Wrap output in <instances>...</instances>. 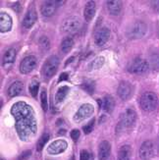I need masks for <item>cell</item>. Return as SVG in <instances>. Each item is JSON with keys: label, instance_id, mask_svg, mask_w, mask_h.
Returning <instances> with one entry per match:
<instances>
[{"label": "cell", "instance_id": "cell-10", "mask_svg": "<svg viewBox=\"0 0 159 160\" xmlns=\"http://www.w3.org/2000/svg\"><path fill=\"white\" fill-rule=\"evenodd\" d=\"M110 38V31L108 28L102 27L96 31L94 34V43L97 46L104 45Z\"/></svg>", "mask_w": 159, "mask_h": 160}, {"label": "cell", "instance_id": "cell-32", "mask_svg": "<svg viewBox=\"0 0 159 160\" xmlns=\"http://www.w3.org/2000/svg\"><path fill=\"white\" fill-rule=\"evenodd\" d=\"M150 66L155 70L159 69V55L154 54L150 57Z\"/></svg>", "mask_w": 159, "mask_h": 160}, {"label": "cell", "instance_id": "cell-29", "mask_svg": "<svg viewBox=\"0 0 159 160\" xmlns=\"http://www.w3.org/2000/svg\"><path fill=\"white\" fill-rule=\"evenodd\" d=\"M30 92L32 94V97H37V92H38V89H39V82L37 80H33L31 83H30Z\"/></svg>", "mask_w": 159, "mask_h": 160}, {"label": "cell", "instance_id": "cell-17", "mask_svg": "<svg viewBox=\"0 0 159 160\" xmlns=\"http://www.w3.org/2000/svg\"><path fill=\"white\" fill-rule=\"evenodd\" d=\"M12 28V18L5 12L0 13V30L1 32H7Z\"/></svg>", "mask_w": 159, "mask_h": 160}, {"label": "cell", "instance_id": "cell-31", "mask_svg": "<svg viewBox=\"0 0 159 160\" xmlns=\"http://www.w3.org/2000/svg\"><path fill=\"white\" fill-rule=\"evenodd\" d=\"M38 43H39V47L43 51L48 50V49H49V47H50V41L46 37H41L39 41H38Z\"/></svg>", "mask_w": 159, "mask_h": 160}, {"label": "cell", "instance_id": "cell-5", "mask_svg": "<svg viewBox=\"0 0 159 160\" xmlns=\"http://www.w3.org/2000/svg\"><path fill=\"white\" fill-rule=\"evenodd\" d=\"M149 64L147 60L142 58H136L128 65V72L131 74L142 75L148 71Z\"/></svg>", "mask_w": 159, "mask_h": 160}, {"label": "cell", "instance_id": "cell-27", "mask_svg": "<svg viewBox=\"0 0 159 160\" xmlns=\"http://www.w3.org/2000/svg\"><path fill=\"white\" fill-rule=\"evenodd\" d=\"M82 88H84V90H86L87 93L92 94L95 89V82H94V81H92V80L85 81L82 83Z\"/></svg>", "mask_w": 159, "mask_h": 160}, {"label": "cell", "instance_id": "cell-41", "mask_svg": "<svg viewBox=\"0 0 159 160\" xmlns=\"http://www.w3.org/2000/svg\"><path fill=\"white\" fill-rule=\"evenodd\" d=\"M47 160H49V159H47Z\"/></svg>", "mask_w": 159, "mask_h": 160}, {"label": "cell", "instance_id": "cell-30", "mask_svg": "<svg viewBox=\"0 0 159 160\" xmlns=\"http://www.w3.org/2000/svg\"><path fill=\"white\" fill-rule=\"evenodd\" d=\"M40 103H41V108H42V110L47 111L48 102H47V93L45 89H42V92L40 93Z\"/></svg>", "mask_w": 159, "mask_h": 160}, {"label": "cell", "instance_id": "cell-34", "mask_svg": "<svg viewBox=\"0 0 159 160\" xmlns=\"http://www.w3.org/2000/svg\"><path fill=\"white\" fill-rule=\"evenodd\" d=\"M31 155H32V150H25L23 153H21V155L18 157V160H27V159H29Z\"/></svg>", "mask_w": 159, "mask_h": 160}, {"label": "cell", "instance_id": "cell-7", "mask_svg": "<svg viewBox=\"0 0 159 160\" xmlns=\"http://www.w3.org/2000/svg\"><path fill=\"white\" fill-rule=\"evenodd\" d=\"M93 106L89 103H86L82 104V105L78 109V111L76 112L75 116H74V121H76L77 123H80L82 121H84L86 119H87L88 117H91L93 114Z\"/></svg>", "mask_w": 159, "mask_h": 160}, {"label": "cell", "instance_id": "cell-19", "mask_svg": "<svg viewBox=\"0 0 159 160\" xmlns=\"http://www.w3.org/2000/svg\"><path fill=\"white\" fill-rule=\"evenodd\" d=\"M15 58H16V49L15 48H9L3 55L2 64L4 68L11 66L14 63V61H15Z\"/></svg>", "mask_w": 159, "mask_h": 160}, {"label": "cell", "instance_id": "cell-11", "mask_svg": "<svg viewBox=\"0 0 159 160\" xmlns=\"http://www.w3.org/2000/svg\"><path fill=\"white\" fill-rule=\"evenodd\" d=\"M154 155V145L151 141L143 142L140 148V156L142 160H148Z\"/></svg>", "mask_w": 159, "mask_h": 160}, {"label": "cell", "instance_id": "cell-24", "mask_svg": "<svg viewBox=\"0 0 159 160\" xmlns=\"http://www.w3.org/2000/svg\"><path fill=\"white\" fill-rule=\"evenodd\" d=\"M69 90H70V88L67 86H63L57 89L56 94H55V101H56V103H60L66 98L67 94L69 93Z\"/></svg>", "mask_w": 159, "mask_h": 160}, {"label": "cell", "instance_id": "cell-33", "mask_svg": "<svg viewBox=\"0 0 159 160\" xmlns=\"http://www.w3.org/2000/svg\"><path fill=\"white\" fill-rule=\"evenodd\" d=\"M93 127H94V119H92V121H91L87 125L84 126V128H82V130H84V133L87 134V135H88L89 133H92V130H93Z\"/></svg>", "mask_w": 159, "mask_h": 160}, {"label": "cell", "instance_id": "cell-26", "mask_svg": "<svg viewBox=\"0 0 159 160\" xmlns=\"http://www.w3.org/2000/svg\"><path fill=\"white\" fill-rule=\"evenodd\" d=\"M104 57L99 56L96 57L94 60H92L88 65V71H93V70H97V69H100L103 64H104Z\"/></svg>", "mask_w": 159, "mask_h": 160}, {"label": "cell", "instance_id": "cell-25", "mask_svg": "<svg viewBox=\"0 0 159 160\" xmlns=\"http://www.w3.org/2000/svg\"><path fill=\"white\" fill-rule=\"evenodd\" d=\"M74 46V40L72 38H65L61 42V51L63 53H68Z\"/></svg>", "mask_w": 159, "mask_h": 160}, {"label": "cell", "instance_id": "cell-9", "mask_svg": "<svg viewBox=\"0 0 159 160\" xmlns=\"http://www.w3.org/2000/svg\"><path fill=\"white\" fill-rule=\"evenodd\" d=\"M37 66V58L33 55H30L23 59L20 64V72L22 74L31 73Z\"/></svg>", "mask_w": 159, "mask_h": 160}, {"label": "cell", "instance_id": "cell-16", "mask_svg": "<svg viewBox=\"0 0 159 160\" xmlns=\"http://www.w3.org/2000/svg\"><path fill=\"white\" fill-rule=\"evenodd\" d=\"M111 153V145L107 141L100 142L98 147V158L99 160H107Z\"/></svg>", "mask_w": 159, "mask_h": 160}, {"label": "cell", "instance_id": "cell-13", "mask_svg": "<svg viewBox=\"0 0 159 160\" xmlns=\"http://www.w3.org/2000/svg\"><path fill=\"white\" fill-rule=\"evenodd\" d=\"M117 93H118L119 97L123 100H127L130 98V96L133 93V87L131 83H129L128 82H122L118 89H117Z\"/></svg>", "mask_w": 159, "mask_h": 160}, {"label": "cell", "instance_id": "cell-20", "mask_svg": "<svg viewBox=\"0 0 159 160\" xmlns=\"http://www.w3.org/2000/svg\"><path fill=\"white\" fill-rule=\"evenodd\" d=\"M95 2L94 1H88L86 6H85V9H84V17L85 20L87 22H89L92 21L94 17V14H95Z\"/></svg>", "mask_w": 159, "mask_h": 160}, {"label": "cell", "instance_id": "cell-15", "mask_svg": "<svg viewBox=\"0 0 159 160\" xmlns=\"http://www.w3.org/2000/svg\"><path fill=\"white\" fill-rule=\"evenodd\" d=\"M37 14L36 10L33 8L30 9L26 13L24 20H23L24 28H26V29H30V28H32L34 25V23L37 22Z\"/></svg>", "mask_w": 159, "mask_h": 160}, {"label": "cell", "instance_id": "cell-23", "mask_svg": "<svg viewBox=\"0 0 159 160\" xmlns=\"http://www.w3.org/2000/svg\"><path fill=\"white\" fill-rule=\"evenodd\" d=\"M102 106H103V109H104L105 112L111 113L114 109V107H115L114 98L111 95L104 96V98H103V100H102Z\"/></svg>", "mask_w": 159, "mask_h": 160}, {"label": "cell", "instance_id": "cell-1", "mask_svg": "<svg viewBox=\"0 0 159 160\" xmlns=\"http://www.w3.org/2000/svg\"><path fill=\"white\" fill-rule=\"evenodd\" d=\"M11 114L15 119V126L21 140L29 141L37 132V120L32 108L24 101L16 102L11 108Z\"/></svg>", "mask_w": 159, "mask_h": 160}, {"label": "cell", "instance_id": "cell-18", "mask_svg": "<svg viewBox=\"0 0 159 160\" xmlns=\"http://www.w3.org/2000/svg\"><path fill=\"white\" fill-rule=\"evenodd\" d=\"M106 6L107 9L109 11V13L113 16H117L119 15L122 11V7H123V3L119 0H111V1H107L106 2Z\"/></svg>", "mask_w": 159, "mask_h": 160}, {"label": "cell", "instance_id": "cell-4", "mask_svg": "<svg viewBox=\"0 0 159 160\" xmlns=\"http://www.w3.org/2000/svg\"><path fill=\"white\" fill-rule=\"evenodd\" d=\"M147 26L142 21H137L128 28L126 34L131 39H139L147 33Z\"/></svg>", "mask_w": 159, "mask_h": 160}, {"label": "cell", "instance_id": "cell-8", "mask_svg": "<svg viewBox=\"0 0 159 160\" xmlns=\"http://www.w3.org/2000/svg\"><path fill=\"white\" fill-rule=\"evenodd\" d=\"M137 120V113L133 109H127L124 114L122 115L121 121L119 126L123 128H131L134 126V124Z\"/></svg>", "mask_w": 159, "mask_h": 160}, {"label": "cell", "instance_id": "cell-21", "mask_svg": "<svg viewBox=\"0 0 159 160\" xmlns=\"http://www.w3.org/2000/svg\"><path fill=\"white\" fill-rule=\"evenodd\" d=\"M23 89H24V83L20 81L14 82L8 88V95L10 97H15L22 92Z\"/></svg>", "mask_w": 159, "mask_h": 160}, {"label": "cell", "instance_id": "cell-12", "mask_svg": "<svg viewBox=\"0 0 159 160\" xmlns=\"http://www.w3.org/2000/svg\"><path fill=\"white\" fill-rule=\"evenodd\" d=\"M67 148H68V143L66 141L57 140V141H54L53 142H51L50 145H48L47 152L49 154L56 155V154L62 153L63 151H65Z\"/></svg>", "mask_w": 159, "mask_h": 160}, {"label": "cell", "instance_id": "cell-14", "mask_svg": "<svg viewBox=\"0 0 159 160\" xmlns=\"http://www.w3.org/2000/svg\"><path fill=\"white\" fill-rule=\"evenodd\" d=\"M59 1H44L40 6V12L44 17H51L57 9Z\"/></svg>", "mask_w": 159, "mask_h": 160}, {"label": "cell", "instance_id": "cell-6", "mask_svg": "<svg viewBox=\"0 0 159 160\" xmlns=\"http://www.w3.org/2000/svg\"><path fill=\"white\" fill-rule=\"evenodd\" d=\"M82 27V22L79 17L71 16L64 20L62 24V31L66 33H75L77 32Z\"/></svg>", "mask_w": 159, "mask_h": 160}, {"label": "cell", "instance_id": "cell-40", "mask_svg": "<svg viewBox=\"0 0 159 160\" xmlns=\"http://www.w3.org/2000/svg\"><path fill=\"white\" fill-rule=\"evenodd\" d=\"M1 160H4V159H1Z\"/></svg>", "mask_w": 159, "mask_h": 160}, {"label": "cell", "instance_id": "cell-38", "mask_svg": "<svg viewBox=\"0 0 159 160\" xmlns=\"http://www.w3.org/2000/svg\"><path fill=\"white\" fill-rule=\"evenodd\" d=\"M151 3H152V6H153L154 10L159 12V1H154V2H151Z\"/></svg>", "mask_w": 159, "mask_h": 160}, {"label": "cell", "instance_id": "cell-3", "mask_svg": "<svg viewBox=\"0 0 159 160\" xmlns=\"http://www.w3.org/2000/svg\"><path fill=\"white\" fill-rule=\"evenodd\" d=\"M59 67V59L57 56L52 55L49 56L46 61L44 62V64L42 66V76L43 78L46 80H49L55 75V73L57 72Z\"/></svg>", "mask_w": 159, "mask_h": 160}, {"label": "cell", "instance_id": "cell-36", "mask_svg": "<svg viewBox=\"0 0 159 160\" xmlns=\"http://www.w3.org/2000/svg\"><path fill=\"white\" fill-rule=\"evenodd\" d=\"M71 138H72V140L73 141H75V142H77L78 140H79V138H80V131L79 130H77V129H75V130H72V132H71Z\"/></svg>", "mask_w": 159, "mask_h": 160}, {"label": "cell", "instance_id": "cell-28", "mask_svg": "<svg viewBox=\"0 0 159 160\" xmlns=\"http://www.w3.org/2000/svg\"><path fill=\"white\" fill-rule=\"evenodd\" d=\"M48 140H49V135L48 134H43L39 138V140L37 143V150L38 152H40L41 150H42V148H44V145L48 142Z\"/></svg>", "mask_w": 159, "mask_h": 160}, {"label": "cell", "instance_id": "cell-22", "mask_svg": "<svg viewBox=\"0 0 159 160\" xmlns=\"http://www.w3.org/2000/svg\"><path fill=\"white\" fill-rule=\"evenodd\" d=\"M132 156V148L130 145L125 144L120 148L118 151V160H130Z\"/></svg>", "mask_w": 159, "mask_h": 160}, {"label": "cell", "instance_id": "cell-37", "mask_svg": "<svg viewBox=\"0 0 159 160\" xmlns=\"http://www.w3.org/2000/svg\"><path fill=\"white\" fill-rule=\"evenodd\" d=\"M68 78H69V76H68L67 73H62L60 75V77H59V82H63V81H67Z\"/></svg>", "mask_w": 159, "mask_h": 160}, {"label": "cell", "instance_id": "cell-39", "mask_svg": "<svg viewBox=\"0 0 159 160\" xmlns=\"http://www.w3.org/2000/svg\"><path fill=\"white\" fill-rule=\"evenodd\" d=\"M70 160H75V156H74V155H73V156H72V157H71V159H70Z\"/></svg>", "mask_w": 159, "mask_h": 160}, {"label": "cell", "instance_id": "cell-35", "mask_svg": "<svg viewBox=\"0 0 159 160\" xmlns=\"http://www.w3.org/2000/svg\"><path fill=\"white\" fill-rule=\"evenodd\" d=\"M80 160H91V153L87 150H82Z\"/></svg>", "mask_w": 159, "mask_h": 160}, {"label": "cell", "instance_id": "cell-2", "mask_svg": "<svg viewBox=\"0 0 159 160\" xmlns=\"http://www.w3.org/2000/svg\"><path fill=\"white\" fill-rule=\"evenodd\" d=\"M141 107L146 112H152L158 105V97L154 92H147L141 97Z\"/></svg>", "mask_w": 159, "mask_h": 160}]
</instances>
